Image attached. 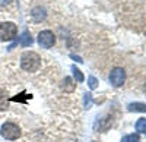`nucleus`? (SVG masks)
<instances>
[{
  "label": "nucleus",
  "mask_w": 146,
  "mask_h": 142,
  "mask_svg": "<svg viewBox=\"0 0 146 142\" xmlns=\"http://www.w3.org/2000/svg\"><path fill=\"white\" fill-rule=\"evenodd\" d=\"M136 131L146 136V119H139L136 122Z\"/></svg>",
  "instance_id": "obj_11"
},
{
  "label": "nucleus",
  "mask_w": 146,
  "mask_h": 142,
  "mask_svg": "<svg viewBox=\"0 0 146 142\" xmlns=\"http://www.w3.org/2000/svg\"><path fill=\"white\" fill-rule=\"evenodd\" d=\"M54 43H56V35L51 31L45 29L38 34V44L42 49H50V47L54 45Z\"/></svg>",
  "instance_id": "obj_4"
},
{
  "label": "nucleus",
  "mask_w": 146,
  "mask_h": 142,
  "mask_svg": "<svg viewBox=\"0 0 146 142\" xmlns=\"http://www.w3.org/2000/svg\"><path fill=\"white\" fill-rule=\"evenodd\" d=\"M32 18H34L36 22H40L41 19L45 18V10L41 9V7H35V9L32 10Z\"/></svg>",
  "instance_id": "obj_8"
},
{
  "label": "nucleus",
  "mask_w": 146,
  "mask_h": 142,
  "mask_svg": "<svg viewBox=\"0 0 146 142\" xmlns=\"http://www.w3.org/2000/svg\"><path fill=\"white\" fill-rule=\"evenodd\" d=\"M121 142H140V138L136 133H131V135H126L121 139Z\"/></svg>",
  "instance_id": "obj_14"
},
{
  "label": "nucleus",
  "mask_w": 146,
  "mask_h": 142,
  "mask_svg": "<svg viewBox=\"0 0 146 142\" xmlns=\"http://www.w3.org/2000/svg\"><path fill=\"white\" fill-rule=\"evenodd\" d=\"M41 66V57L34 51H25L21 56V67L27 72H36Z\"/></svg>",
  "instance_id": "obj_1"
},
{
  "label": "nucleus",
  "mask_w": 146,
  "mask_h": 142,
  "mask_svg": "<svg viewBox=\"0 0 146 142\" xmlns=\"http://www.w3.org/2000/svg\"><path fill=\"white\" fill-rule=\"evenodd\" d=\"M88 87L91 89H96V87H98V81H96L95 76H88Z\"/></svg>",
  "instance_id": "obj_15"
},
{
  "label": "nucleus",
  "mask_w": 146,
  "mask_h": 142,
  "mask_svg": "<svg viewBox=\"0 0 146 142\" xmlns=\"http://www.w3.org/2000/svg\"><path fill=\"white\" fill-rule=\"evenodd\" d=\"M0 135L7 141H15L21 136V129L18 125L12 123V122H6L3 123L2 129H0Z\"/></svg>",
  "instance_id": "obj_2"
},
{
  "label": "nucleus",
  "mask_w": 146,
  "mask_h": 142,
  "mask_svg": "<svg viewBox=\"0 0 146 142\" xmlns=\"http://www.w3.org/2000/svg\"><path fill=\"white\" fill-rule=\"evenodd\" d=\"M7 107V98H6V91L0 89V111L6 110Z\"/></svg>",
  "instance_id": "obj_10"
},
{
  "label": "nucleus",
  "mask_w": 146,
  "mask_h": 142,
  "mask_svg": "<svg viewBox=\"0 0 146 142\" xmlns=\"http://www.w3.org/2000/svg\"><path fill=\"white\" fill-rule=\"evenodd\" d=\"M83 107L85 109H91L92 107V94L91 92H86L83 97Z\"/></svg>",
  "instance_id": "obj_13"
},
{
  "label": "nucleus",
  "mask_w": 146,
  "mask_h": 142,
  "mask_svg": "<svg viewBox=\"0 0 146 142\" xmlns=\"http://www.w3.org/2000/svg\"><path fill=\"white\" fill-rule=\"evenodd\" d=\"M70 57H72V59H73V60H76V62H78V63H83V60H82V59H80V57H79V56H75V54H72V56H70Z\"/></svg>",
  "instance_id": "obj_17"
},
{
  "label": "nucleus",
  "mask_w": 146,
  "mask_h": 142,
  "mask_svg": "<svg viewBox=\"0 0 146 142\" xmlns=\"http://www.w3.org/2000/svg\"><path fill=\"white\" fill-rule=\"evenodd\" d=\"M63 89L66 91V92H72L73 89H75V84H73V81H72V78H69V76H66L64 78V81H63Z\"/></svg>",
  "instance_id": "obj_9"
},
{
  "label": "nucleus",
  "mask_w": 146,
  "mask_h": 142,
  "mask_svg": "<svg viewBox=\"0 0 146 142\" xmlns=\"http://www.w3.org/2000/svg\"><path fill=\"white\" fill-rule=\"evenodd\" d=\"M72 72H73V76H75V79H76L78 82H83V81H85L83 73L80 72V70H79L76 66H72Z\"/></svg>",
  "instance_id": "obj_12"
},
{
  "label": "nucleus",
  "mask_w": 146,
  "mask_h": 142,
  "mask_svg": "<svg viewBox=\"0 0 146 142\" xmlns=\"http://www.w3.org/2000/svg\"><path fill=\"white\" fill-rule=\"evenodd\" d=\"M28 98H31V95H27L25 92H22V94H19L18 97H12L10 101H22V103H23V101H27Z\"/></svg>",
  "instance_id": "obj_16"
},
{
  "label": "nucleus",
  "mask_w": 146,
  "mask_h": 142,
  "mask_svg": "<svg viewBox=\"0 0 146 142\" xmlns=\"http://www.w3.org/2000/svg\"><path fill=\"white\" fill-rule=\"evenodd\" d=\"M92 142H96V141H92Z\"/></svg>",
  "instance_id": "obj_19"
},
{
  "label": "nucleus",
  "mask_w": 146,
  "mask_h": 142,
  "mask_svg": "<svg viewBox=\"0 0 146 142\" xmlns=\"http://www.w3.org/2000/svg\"><path fill=\"white\" fill-rule=\"evenodd\" d=\"M12 2V0H0V6H6Z\"/></svg>",
  "instance_id": "obj_18"
},
{
  "label": "nucleus",
  "mask_w": 146,
  "mask_h": 142,
  "mask_svg": "<svg viewBox=\"0 0 146 142\" xmlns=\"http://www.w3.org/2000/svg\"><path fill=\"white\" fill-rule=\"evenodd\" d=\"M126 81V72L123 67H115L110 73V82L113 87H121Z\"/></svg>",
  "instance_id": "obj_5"
},
{
  "label": "nucleus",
  "mask_w": 146,
  "mask_h": 142,
  "mask_svg": "<svg viewBox=\"0 0 146 142\" xmlns=\"http://www.w3.org/2000/svg\"><path fill=\"white\" fill-rule=\"evenodd\" d=\"M16 34H18V28L13 22H2L0 23V40L2 41L15 40Z\"/></svg>",
  "instance_id": "obj_3"
},
{
  "label": "nucleus",
  "mask_w": 146,
  "mask_h": 142,
  "mask_svg": "<svg viewBox=\"0 0 146 142\" xmlns=\"http://www.w3.org/2000/svg\"><path fill=\"white\" fill-rule=\"evenodd\" d=\"M129 111H137V113H146V104L145 103H130L127 105Z\"/></svg>",
  "instance_id": "obj_7"
},
{
  "label": "nucleus",
  "mask_w": 146,
  "mask_h": 142,
  "mask_svg": "<svg viewBox=\"0 0 146 142\" xmlns=\"http://www.w3.org/2000/svg\"><path fill=\"white\" fill-rule=\"evenodd\" d=\"M32 43H34V40H32V37H31V34H29L28 31H23L22 35L19 37V44H21L22 47H29V45H32Z\"/></svg>",
  "instance_id": "obj_6"
}]
</instances>
